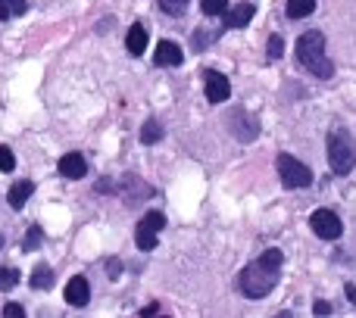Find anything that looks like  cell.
<instances>
[{"label":"cell","mask_w":356,"mask_h":318,"mask_svg":"<svg viewBox=\"0 0 356 318\" xmlns=\"http://www.w3.org/2000/svg\"><path fill=\"white\" fill-rule=\"evenodd\" d=\"M282 278V250H266L259 259H253L238 278V287L247 300H263L275 290Z\"/></svg>","instance_id":"6da1fadb"},{"label":"cell","mask_w":356,"mask_h":318,"mask_svg":"<svg viewBox=\"0 0 356 318\" xmlns=\"http://www.w3.org/2000/svg\"><path fill=\"white\" fill-rule=\"evenodd\" d=\"M297 62H300L309 75H316V78H332L334 75L332 60L325 56V35H322V31L313 28L297 37Z\"/></svg>","instance_id":"7a4b0ae2"},{"label":"cell","mask_w":356,"mask_h":318,"mask_svg":"<svg viewBox=\"0 0 356 318\" xmlns=\"http://www.w3.org/2000/svg\"><path fill=\"white\" fill-rule=\"evenodd\" d=\"M328 165H332L334 175H350L356 165V144L350 131L341 128V125L328 131Z\"/></svg>","instance_id":"3957f363"},{"label":"cell","mask_w":356,"mask_h":318,"mask_svg":"<svg viewBox=\"0 0 356 318\" xmlns=\"http://www.w3.org/2000/svg\"><path fill=\"white\" fill-rule=\"evenodd\" d=\"M275 169H278V175H282V184L284 187H309L313 184V171L307 169V165L300 162V159H294L291 153H282L275 159Z\"/></svg>","instance_id":"277c9868"},{"label":"cell","mask_w":356,"mask_h":318,"mask_svg":"<svg viewBox=\"0 0 356 318\" xmlns=\"http://www.w3.org/2000/svg\"><path fill=\"white\" fill-rule=\"evenodd\" d=\"M166 228V215L160 212V209H154V212H147L141 221H138V228H135V244H138V250H144V253H150V250H156V234Z\"/></svg>","instance_id":"5b68a950"},{"label":"cell","mask_w":356,"mask_h":318,"mask_svg":"<svg viewBox=\"0 0 356 318\" xmlns=\"http://www.w3.org/2000/svg\"><path fill=\"white\" fill-rule=\"evenodd\" d=\"M309 228H313L316 237H322V240H338L341 234H344V225H341V219L332 209H316V212L309 215Z\"/></svg>","instance_id":"8992f818"},{"label":"cell","mask_w":356,"mask_h":318,"mask_svg":"<svg viewBox=\"0 0 356 318\" xmlns=\"http://www.w3.org/2000/svg\"><path fill=\"white\" fill-rule=\"evenodd\" d=\"M228 125H232V135L238 137V141H257V135H259L257 119H253L247 110H232Z\"/></svg>","instance_id":"52a82bcc"},{"label":"cell","mask_w":356,"mask_h":318,"mask_svg":"<svg viewBox=\"0 0 356 318\" xmlns=\"http://www.w3.org/2000/svg\"><path fill=\"white\" fill-rule=\"evenodd\" d=\"M203 78H207V87H203V91H207L209 103H225V100L232 97V81H228L222 72L207 69V72H203Z\"/></svg>","instance_id":"ba28073f"},{"label":"cell","mask_w":356,"mask_h":318,"mask_svg":"<svg viewBox=\"0 0 356 318\" xmlns=\"http://www.w3.org/2000/svg\"><path fill=\"white\" fill-rule=\"evenodd\" d=\"M88 300H91V284H88V278L85 275L69 278V284H66V303L69 306L81 309V306H88Z\"/></svg>","instance_id":"9c48e42d"},{"label":"cell","mask_w":356,"mask_h":318,"mask_svg":"<svg viewBox=\"0 0 356 318\" xmlns=\"http://www.w3.org/2000/svg\"><path fill=\"white\" fill-rule=\"evenodd\" d=\"M56 171H60L63 178H72V181H79V178L88 175V162L81 153H66L60 156V162H56Z\"/></svg>","instance_id":"30bf717a"},{"label":"cell","mask_w":356,"mask_h":318,"mask_svg":"<svg viewBox=\"0 0 356 318\" xmlns=\"http://www.w3.org/2000/svg\"><path fill=\"white\" fill-rule=\"evenodd\" d=\"M154 62H156V66H181L184 53H181V47H178L175 41H160V44H156Z\"/></svg>","instance_id":"8fae6325"},{"label":"cell","mask_w":356,"mask_h":318,"mask_svg":"<svg viewBox=\"0 0 356 318\" xmlns=\"http://www.w3.org/2000/svg\"><path fill=\"white\" fill-rule=\"evenodd\" d=\"M253 12H257V6H253L250 0H244V3H238V6H228L225 25L228 28H244V25L253 19Z\"/></svg>","instance_id":"7c38bea8"},{"label":"cell","mask_w":356,"mask_h":318,"mask_svg":"<svg viewBox=\"0 0 356 318\" xmlns=\"http://www.w3.org/2000/svg\"><path fill=\"white\" fill-rule=\"evenodd\" d=\"M125 47H129L131 56H141L144 50H147V28H144V22H135L129 28V35H125Z\"/></svg>","instance_id":"4fadbf2b"},{"label":"cell","mask_w":356,"mask_h":318,"mask_svg":"<svg viewBox=\"0 0 356 318\" xmlns=\"http://www.w3.org/2000/svg\"><path fill=\"white\" fill-rule=\"evenodd\" d=\"M31 194H35V181H16L10 187V194H6V200H10L13 209H22Z\"/></svg>","instance_id":"5bb4252c"},{"label":"cell","mask_w":356,"mask_h":318,"mask_svg":"<svg viewBox=\"0 0 356 318\" xmlns=\"http://www.w3.org/2000/svg\"><path fill=\"white\" fill-rule=\"evenodd\" d=\"M29 284H31L35 290H47V287H54V269H50V265H38V269L31 271Z\"/></svg>","instance_id":"9a60e30c"},{"label":"cell","mask_w":356,"mask_h":318,"mask_svg":"<svg viewBox=\"0 0 356 318\" xmlns=\"http://www.w3.org/2000/svg\"><path fill=\"white\" fill-rule=\"evenodd\" d=\"M313 10H316V0H288V6H284L288 19H307L313 16Z\"/></svg>","instance_id":"2e32d148"},{"label":"cell","mask_w":356,"mask_h":318,"mask_svg":"<svg viewBox=\"0 0 356 318\" xmlns=\"http://www.w3.org/2000/svg\"><path fill=\"white\" fill-rule=\"evenodd\" d=\"M25 10H29V3H25V0H0V22L22 16Z\"/></svg>","instance_id":"e0dca14e"},{"label":"cell","mask_w":356,"mask_h":318,"mask_svg":"<svg viewBox=\"0 0 356 318\" xmlns=\"http://www.w3.org/2000/svg\"><path fill=\"white\" fill-rule=\"evenodd\" d=\"M163 135H166V128H163L156 119H150V122H144V128H141V141L144 144H160L163 141Z\"/></svg>","instance_id":"ac0fdd59"},{"label":"cell","mask_w":356,"mask_h":318,"mask_svg":"<svg viewBox=\"0 0 356 318\" xmlns=\"http://www.w3.org/2000/svg\"><path fill=\"white\" fill-rule=\"evenodd\" d=\"M216 37H219V31H203L200 28V31H194V35H191V44H194V50L200 53V50H207Z\"/></svg>","instance_id":"d6986e66"},{"label":"cell","mask_w":356,"mask_h":318,"mask_svg":"<svg viewBox=\"0 0 356 318\" xmlns=\"http://www.w3.org/2000/svg\"><path fill=\"white\" fill-rule=\"evenodd\" d=\"M44 240V231L41 225H29V231H25V240H22V250H38Z\"/></svg>","instance_id":"ffe728a7"},{"label":"cell","mask_w":356,"mask_h":318,"mask_svg":"<svg viewBox=\"0 0 356 318\" xmlns=\"http://www.w3.org/2000/svg\"><path fill=\"white\" fill-rule=\"evenodd\" d=\"M203 16H225L228 12V0H200Z\"/></svg>","instance_id":"44dd1931"},{"label":"cell","mask_w":356,"mask_h":318,"mask_svg":"<svg viewBox=\"0 0 356 318\" xmlns=\"http://www.w3.org/2000/svg\"><path fill=\"white\" fill-rule=\"evenodd\" d=\"M19 284V271L10 265H0V290H13Z\"/></svg>","instance_id":"7402d4cb"},{"label":"cell","mask_w":356,"mask_h":318,"mask_svg":"<svg viewBox=\"0 0 356 318\" xmlns=\"http://www.w3.org/2000/svg\"><path fill=\"white\" fill-rule=\"evenodd\" d=\"M188 3H191V0H160V10L169 12V16H184Z\"/></svg>","instance_id":"603a6c76"},{"label":"cell","mask_w":356,"mask_h":318,"mask_svg":"<svg viewBox=\"0 0 356 318\" xmlns=\"http://www.w3.org/2000/svg\"><path fill=\"white\" fill-rule=\"evenodd\" d=\"M266 50H269V60H278V56L284 53V37L282 35H272L269 37V47H266Z\"/></svg>","instance_id":"cb8c5ba5"},{"label":"cell","mask_w":356,"mask_h":318,"mask_svg":"<svg viewBox=\"0 0 356 318\" xmlns=\"http://www.w3.org/2000/svg\"><path fill=\"white\" fill-rule=\"evenodd\" d=\"M16 169V156L10 147H0V171H13Z\"/></svg>","instance_id":"d4e9b609"},{"label":"cell","mask_w":356,"mask_h":318,"mask_svg":"<svg viewBox=\"0 0 356 318\" xmlns=\"http://www.w3.org/2000/svg\"><path fill=\"white\" fill-rule=\"evenodd\" d=\"M3 315H6V318H22V315H25L22 303H6V306H3Z\"/></svg>","instance_id":"484cf974"},{"label":"cell","mask_w":356,"mask_h":318,"mask_svg":"<svg viewBox=\"0 0 356 318\" xmlns=\"http://www.w3.org/2000/svg\"><path fill=\"white\" fill-rule=\"evenodd\" d=\"M106 271H110V278L116 281V278L122 275V262H119V259H106Z\"/></svg>","instance_id":"4316f807"},{"label":"cell","mask_w":356,"mask_h":318,"mask_svg":"<svg viewBox=\"0 0 356 318\" xmlns=\"http://www.w3.org/2000/svg\"><path fill=\"white\" fill-rule=\"evenodd\" d=\"M313 312H316V315H332V306H328L325 300H316V303H313Z\"/></svg>","instance_id":"83f0119b"},{"label":"cell","mask_w":356,"mask_h":318,"mask_svg":"<svg viewBox=\"0 0 356 318\" xmlns=\"http://www.w3.org/2000/svg\"><path fill=\"white\" fill-rule=\"evenodd\" d=\"M156 312H160V306H156V303H150L147 309H141V315H156Z\"/></svg>","instance_id":"f1b7e54d"},{"label":"cell","mask_w":356,"mask_h":318,"mask_svg":"<svg viewBox=\"0 0 356 318\" xmlns=\"http://www.w3.org/2000/svg\"><path fill=\"white\" fill-rule=\"evenodd\" d=\"M347 296H350V303L356 306V287H353V284H347Z\"/></svg>","instance_id":"f546056e"},{"label":"cell","mask_w":356,"mask_h":318,"mask_svg":"<svg viewBox=\"0 0 356 318\" xmlns=\"http://www.w3.org/2000/svg\"><path fill=\"white\" fill-rule=\"evenodd\" d=\"M0 246H3V237H0Z\"/></svg>","instance_id":"4dcf8cb0"}]
</instances>
